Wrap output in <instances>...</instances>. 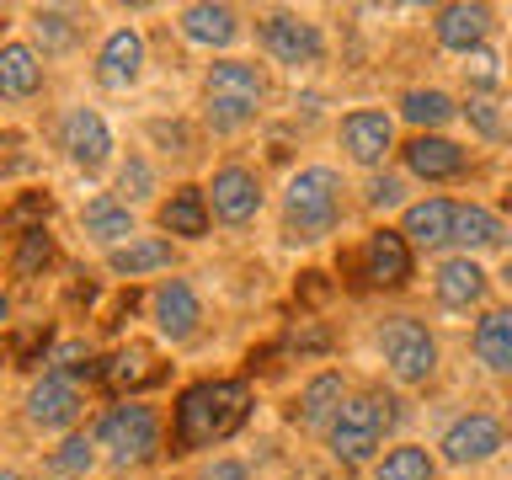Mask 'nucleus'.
Masks as SVG:
<instances>
[{
	"label": "nucleus",
	"mask_w": 512,
	"mask_h": 480,
	"mask_svg": "<svg viewBox=\"0 0 512 480\" xmlns=\"http://www.w3.org/2000/svg\"><path fill=\"white\" fill-rule=\"evenodd\" d=\"M38 32L48 48H64L70 43V11H38Z\"/></svg>",
	"instance_id": "nucleus-35"
},
{
	"label": "nucleus",
	"mask_w": 512,
	"mask_h": 480,
	"mask_svg": "<svg viewBox=\"0 0 512 480\" xmlns=\"http://www.w3.org/2000/svg\"><path fill=\"white\" fill-rule=\"evenodd\" d=\"M331 411H342V379H336V374H320V379L304 384V395H299V406H294V422L320 427Z\"/></svg>",
	"instance_id": "nucleus-26"
},
{
	"label": "nucleus",
	"mask_w": 512,
	"mask_h": 480,
	"mask_svg": "<svg viewBox=\"0 0 512 480\" xmlns=\"http://www.w3.org/2000/svg\"><path fill=\"white\" fill-rule=\"evenodd\" d=\"M86 235H96V240H134V214H128V203H118V198H91L86 203Z\"/></svg>",
	"instance_id": "nucleus-27"
},
{
	"label": "nucleus",
	"mask_w": 512,
	"mask_h": 480,
	"mask_svg": "<svg viewBox=\"0 0 512 480\" xmlns=\"http://www.w3.org/2000/svg\"><path fill=\"white\" fill-rule=\"evenodd\" d=\"M64 150H70V160H75V166L96 171V166L107 160V150H112V134H107V123L96 118L91 107H75L70 118H64Z\"/></svg>",
	"instance_id": "nucleus-15"
},
{
	"label": "nucleus",
	"mask_w": 512,
	"mask_h": 480,
	"mask_svg": "<svg viewBox=\"0 0 512 480\" xmlns=\"http://www.w3.org/2000/svg\"><path fill=\"white\" fill-rule=\"evenodd\" d=\"M262 75H256V64H240V59H224L208 70V123L214 128H240L246 118H256V107H262Z\"/></svg>",
	"instance_id": "nucleus-4"
},
{
	"label": "nucleus",
	"mask_w": 512,
	"mask_h": 480,
	"mask_svg": "<svg viewBox=\"0 0 512 480\" xmlns=\"http://www.w3.org/2000/svg\"><path fill=\"white\" fill-rule=\"evenodd\" d=\"M400 112H406L416 128H438V123L454 118V102H448L443 91H406L400 96Z\"/></svg>",
	"instance_id": "nucleus-30"
},
{
	"label": "nucleus",
	"mask_w": 512,
	"mask_h": 480,
	"mask_svg": "<svg viewBox=\"0 0 512 480\" xmlns=\"http://www.w3.org/2000/svg\"><path fill=\"white\" fill-rule=\"evenodd\" d=\"M379 480H432V459L422 448H395V454H384Z\"/></svg>",
	"instance_id": "nucleus-31"
},
{
	"label": "nucleus",
	"mask_w": 512,
	"mask_h": 480,
	"mask_svg": "<svg viewBox=\"0 0 512 480\" xmlns=\"http://www.w3.org/2000/svg\"><path fill=\"white\" fill-rule=\"evenodd\" d=\"M368 203H374V208H390V203H400V182H395V176H379V182L368 187Z\"/></svg>",
	"instance_id": "nucleus-38"
},
{
	"label": "nucleus",
	"mask_w": 512,
	"mask_h": 480,
	"mask_svg": "<svg viewBox=\"0 0 512 480\" xmlns=\"http://www.w3.org/2000/svg\"><path fill=\"white\" fill-rule=\"evenodd\" d=\"M43 347H48V326H32V331H16V342L6 347V358H11V368H27V363H38Z\"/></svg>",
	"instance_id": "nucleus-34"
},
{
	"label": "nucleus",
	"mask_w": 512,
	"mask_h": 480,
	"mask_svg": "<svg viewBox=\"0 0 512 480\" xmlns=\"http://www.w3.org/2000/svg\"><path fill=\"white\" fill-rule=\"evenodd\" d=\"M208 192H214V214L230 219V224H246V219H256V208H262V187H256V176L246 166H224Z\"/></svg>",
	"instance_id": "nucleus-12"
},
{
	"label": "nucleus",
	"mask_w": 512,
	"mask_h": 480,
	"mask_svg": "<svg viewBox=\"0 0 512 480\" xmlns=\"http://www.w3.org/2000/svg\"><path fill=\"white\" fill-rule=\"evenodd\" d=\"M48 208H54V203H48V192H27V198H22V203H16L11 214H6V230H16V235H27V230H43Z\"/></svg>",
	"instance_id": "nucleus-32"
},
{
	"label": "nucleus",
	"mask_w": 512,
	"mask_h": 480,
	"mask_svg": "<svg viewBox=\"0 0 512 480\" xmlns=\"http://www.w3.org/2000/svg\"><path fill=\"white\" fill-rule=\"evenodd\" d=\"M262 43L272 48V59H283V64H315V59H320V32H315V22L288 16V11H278V16L262 27Z\"/></svg>",
	"instance_id": "nucleus-9"
},
{
	"label": "nucleus",
	"mask_w": 512,
	"mask_h": 480,
	"mask_svg": "<svg viewBox=\"0 0 512 480\" xmlns=\"http://www.w3.org/2000/svg\"><path fill=\"white\" fill-rule=\"evenodd\" d=\"M27 416L38 427H70L80 416V390L64 374H43L38 384H32V395H27Z\"/></svg>",
	"instance_id": "nucleus-11"
},
{
	"label": "nucleus",
	"mask_w": 512,
	"mask_h": 480,
	"mask_svg": "<svg viewBox=\"0 0 512 480\" xmlns=\"http://www.w3.org/2000/svg\"><path fill=\"white\" fill-rule=\"evenodd\" d=\"M496 448H502V422L496 416H459L454 427L443 432V459L448 464H480V459H491Z\"/></svg>",
	"instance_id": "nucleus-7"
},
{
	"label": "nucleus",
	"mask_w": 512,
	"mask_h": 480,
	"mask_svg": "<svg viewBox=\"0 0 512 480\" xmlns=\"http://www.w3.org/2000/svg\"><path fill=\"white\" fill-rule=\"evenodd\" d=\"M144 70V38L134 27H118L112 38L102 43V54H96V80H102L107 91H128Z\"/></svg>",
	"instance_id": "nucleus-8"
},
{
	"label": "nucleus",
	"mask_w": 512,
	"mask_h": 480,
	"mask_svg": "<svg viewBox=\"0 0 512 480\" xmlns=\"http://www.w3.org/2000/svg\"><path fill=\"white\" fill-rule=\"evenodd\" d=\"M102 379L112 384V390H139V384H155L160 379V363L150 347L128 342L123 352H112V358L102 363Z\"/></svg>",
	"instance_id": "nucleus-21"
},
{
	"label": "nucleus",
	"mask_w": 512,
	"mask_h": 480,
	"mask_svg": "<svg viewBox=\"0 0 512 480\" xmlns=\"http://www.w3.org/2000/svg\"><path fill=\"white\" fill-rule=\"evenodd\" d=\"M91 459H96V443H91V438H64L54 454H48V464H54V470H64V475H80Z\"/></svg>",
	"instance_id": "nucleus-33"
},
{
	"label": "nucleus",
	"mask_w": 512,
	"mask_h": 480,
	"mask_svg": "<svg viewBox=\"0 0 512 480\" xmlns=\"http://www.w3.org/2000/svg\"><path fill=\"white\" fill-rule=\"evenodd\" d=\"M203 480H251L246 475V464H235V459H219V464H208Z\"/></svg>",
	"instance_id": "nucleus-39"
},
{
	"label": "nucleus",
	"mask_w": 512,
	"mask_h": 480,
	"mask_svg": "<svg viewBox=\"0 0 512 480\" xmlns=\"http://www.w3.org/2000/svg\"><path fill=\"white\" fill-rule=\"evenodd\" d=\"M400 422L395 400L390 395H358V400H342L331 422V454L342 464H363L374 448L384 443V432Z\"/></svg>",
	"instance_id": "nucleus-3"
},
{
	"label": "nucleus",
	"mask_w": 512,
	"mask_h": 480,
	"mask_svg": "<svg viewBox=\"0 0 512 480\" xmlns=\"http://www.w3.org/2000/svg\"><path fill=\"white\" fill-rule=\"evenodd\" d=\"M363 267H368V283L379 288H400L411 278V251H406V235L395 230H374L363 246Z\"/></svg>",
	"instance_id": "nucleus-13"
},
{
	"label": "nucleus",
	"mask_w": 512,
	"mask_h": 480,
	"mask_svg": "<svg viewBox=\"0 0 512 480\" xmlns=\"http://www.w3.org/2000/svg\"><path fill=\"white\" fill-rule=\"evenodd\" d=\"M182 32L192 43H203V48H224L235 38V11L230 6H187L182 11Z\"/></svg>",
	"instance_id": "nucleus-24"
},
{
	"label": "nucleus",
	"mask_w": 512,
	"mask_h": 480,
	"mask_svg": "<svg viewBox=\"0 0 512 480\" xmlns=\"http://www.w3.org/2000/svg\"><path fill=\"white\" fill-rule=\"evenodd\" d=\"M118 187L128 192V198H144V192H150V166H144V160H128L123 176H118Z\"/></svg>",
	"instance_id": "nucleus-36"
},
{
	"label": "nucleus",
	"mask_w": 512,
	"mask_h": 480,
	"mask_svg": "<svg viewBox=\"0 0 512 480\" xmlns=\"http://www.w3.org/2000/svg\"><path fill=\"white\" fill-rule=\"evenodd\" d=\"M342 144H347V155L358 160V166H379V160L390 155V144H395L390 112H352V118L342 123Z\"/></svg>",
	"instance_id": "nucleus-10"
},
{
	"label": "nucleus",
	"mask_w": 512,
	"mask_h": 480,
	"mask_svg": "<svg viewBox=\"0 0 512 480\" xmlns=\"http://www.w3.org/2000/svg\"><path fill=\"white\" fill-rule=\"evenodd\" d=\"M6 315H11V304H6V294H0V326H6Z\"/></svg>",
	"instance_id": "nucleus-41"
},
{
	"label": "nucleus",
	"mask_w": 512,
	"mask_h": 480,
	"mask_svg": "<svg viewBox=\"0 0 512 480\" xmlns=\"http://www.w3.org/2000/svg\"><path fill=\"white\" fill-rule=\"evenodd\" d=\"M470 70H475V80H496V54L475 48V54H470Z\"/></svg>",
	"instance_id": "nucleus-40"
},
{
	"label": "nucleus",
	"mask_w": 512,
	"mask_h": 480,
	"mask_svg": "<svg viewBox=\"0 0 512 480\" xmlns=\"http://www.w3.org/2000/svg\"><path fill=\"white\" fill-rule=\"evenodd\" d=\"M486 27H491L486 6H443L438 11V43L459 48V54H475V43L486 38Z\"/></svg>",
	"instance_id": "nucleus-19"
},
{
	"label": "nucleus",
	"mask_w": 512,
	"mask_h": 480,
	"mask_svg": "<svg viewBox=\"0 0 512 480\" xmlns=\"http://www.w3.org/2000/svg\"><path fill=\"white\" fill-rule=\"evenodd\" d=\"M454 240L464 251H486V246H496L502 240V224H496V214H486V208H459L454 214Z\"/></svg>",
	"instance_id": "nucleus-28"
},
{
	"label": "nucleus",
	"mask_w": 512,
	"mask_h": 480,
	"mask_svg": "<svg viewBox=\"0 0 512 480\" xmlns=\"http://www.w3.org/2000/svg\"><path fill=\"white\" fill-rule=\"evenodd\" d=\"M48 262H54V235H48V230H27L22 240H16V256H11L16 278H38Z\"/></svg>",
	"instance_id": "nucleus-29"
},
{
	"label": "nucleus",
	"mask_w": 512,
	"mask_h": 480,
	"mask_svg": "<svg viewBox=\"0 0 512 480\" xmlns=\"http://www.w3.org/2000/svg\"><path fill=\"white\" fill-rule=\"evenodd\" d=\"M96 448H107L118 464H144L155 459L160 448V422L150 406H139V400H123V406H112L102 416V427H96Z\"/></svg>",
	"instance_id": "nucleus-5"
},
{
	"label": "nucleus",
	"mask_w": 512,
	"mask_h": 480,
	"mask_svg": "<svg viewBox=\"0 0 512 480\" xmlns=\"http://www.w3.org/2000/svg\"><path fill=\"white\" fill-rule=\"evenodd\" d=\"M470 118L480 123V134H491V139H502V134H507V123L491 112V102H470Z\"/></svg>",
	"instance_id": "nucleus-37"
},
{
	"label": "nucleus",
	"mask_w": 512,
	"mask_h": 480,
	"mask_svg": "<svg viewBox=\"0 0 512 480\" xmlns=\"http://www.w3.org/2000/svg\"><path fill=\"white\" fill-rule=\"evenodd\" d=\"M342 214V182L336 171L326 166H310L288 182V198H283V219H288V235L294 240H320Z\"/></svg>",
	"instance_id": "nucleus-2"
},
{
	"label": "nucleus",
	"mask_w": 512,
	"mask_h": 480,
	"mask_svg": "<svg viewBox=\"0 0 512 480\" xmlns=\"http://www.w3.org/2000/svg\"><path fill=\"white\" fill-rule=\"evenodd\" d=\"M379 347H384V363H390V374L400 384H427L432 368H438V342L427 336V326H416L406 315L379 331Z\"/></svg>",
	"instance_id": "nucleus-6"
},
{
	"label": "nucleus",
	"mask_w": 512,
	"mask_h": 480,
	"mask_svg": "<svg viewBox=\"0 0 512 480\" xmlns=\"http://www.w3.org/2000/svg\"><path fill=\"white\" fill-rule=\"evenodd\" d=\"M150 310H155V326L166 331L171 342H187V336L198 331V294H192L182 278L160 283L155 299H150Z\"/></svg>",
	"instance_id": "nucleus-14"
},
{
	"label": "nucleus",
	"mask_w": 512,
	"mask_h": 480,
	"mask_svg": "<svg viewBox=\"0 0 512 480\" xmlns=\"http://www.w3.org/2000/svg\"><path fill=\"white\" fill-rule=\"evenodd\" d=\"M406 166L416 176H427V182H448V176L464 171V150L448 144V139H438V134H416L406 144Z\"/></svg>",
	"instance_id": "nucleus-16"
},
{
	"label": "nucleus",
	"mask_w": 512,
	"mask_h": 480,
	"mask_svg": "<svg viewBox=\"0 0 512 480\" xmlns=\"http://www.w3.org/2000/svg\"><path fill=\"white\" fill-rule=\"evenodd\" d=\"M475 358L496 374H512V310H491L475 326Z\"/></svg>",
	"instance_id": "nucleus-22"
},
{
	"label": "nucleus",
	"mask_w": 512,
	"mask_h": 480,
	"mask_svg": "<svg viewBox=\"0 0 512 480\" xmlns=\"http://www.w3.org/2000/svg\"><path fill=\"white\" fill-rule=\"evenodd\" d=\"M38 86H43L38 54H32L27 43H6V48H0V96H6V102H22V96H32Z\"/></svg>",
	"instance_id": "nucleus-18"
},
{
	"label": "nucleus",
	"mask_w": 512,
	"mask_h": 480,
	"mask_svg": "<svg viewBox=\"0 0 512 480\" xmlns=\"http://www.w3.org/2000/svg\"><path fill=\"white\" fill-rule=\"evenodd\" d=\"M0 480H22V475H16V470H0Z\"/></svg>",
	"instance_id": "nucleus-42"
},
{
	"label": "nucleus",
	"mask_w": 512,
	"mask_h": 480,
	"mask_svg": "<svg viewBox=\"0 0 512 480\" xmlns=\"http://www.w3.org/2000/svg\"><path fill=\"white\" fill-rule=\"evenodd\" d=\"M246 411H251V390L240 379H203L192 390H182V400H176V432H171L176 454H192V448L230 438L246 422Z\"/></svg>",
	"instance_id": "nucleus-1"
},
{
	"label": "nucleus",
	"mask_w": 512,
	"mask_h": 480,
	"mask_svg": "<svg viewBox=\"0 0 512 480\" xmlns=\"http://www.w3.org/2000/svg\"><path fill=\"white\" fill-rule=\"evenodd\" d=\"M454 214L459 208L448 203V198H427V203H416L406 208V240H416V246H443V240H454Z\"/></svg>",
	"instance_id": "nucleus-20"
},
{
	"label": "nucleus",
	"mask_w": 512,
	"mask_h": 480,
	"mask_svg": "<svg viewBox=\"0 0 512 480\" xmlns=\"http://www.w3.org/2000/svg\"><path fill=\"white\" fill-rule=\"evenodd\" d=\"M171 262V246L166 240H155V235H144V240H128V246H118L107 256V267L118 272V278H139V272H155V267H166Z\"/></svg>",
	"instance_id": "nucleus-25"
},
{
	"label": "nucleus",
	"mask_w": 512,
	"mask_h": 480,
	"mask_svg": "<svg viewBox=\"0 0 512 480\" xmlns=\"http://www.w3.org/2000/svg\"><path fill=\"white\" fill-rule=\"evenodd\" d=\"M438 299L448 310H470V304L486 299V272H480L470 256H448L438 267Z\"/></svg>",
	"instance_id": "nucleus-17"
},
{
	"label": "nucleus",
	"mask_w": 512,
	"mask_h": 480,
	"mask_svg": "<svg viewBox=\"0 0 512 480\" xmlns=\"http://www.w3.org/2000/svg\"><path fill=\"white\" fill-rule=\"evenodd\" d=\"M502 278H507V283H512V256H507V272H502Z\"/></svg>",
	"instance_id": "nucleus-43"
},
{
	"label": "nucleus",
	"mask_w": 512,
	"mask_h": 480,
	"mask_svg": "<svg viewBox=\"0 0 512 480\" xmlns=\"http://www.w3.org/2000/svg\"><path fill=\"white\" fill-rule=\"evenodd\" d=\"M160 230H171V235H182V240H198L208 230V198H203L198 187H176L171 203L160 208Z\"/></svg>",
	"instance_id": "nucleus-23"
}]
</instances>
